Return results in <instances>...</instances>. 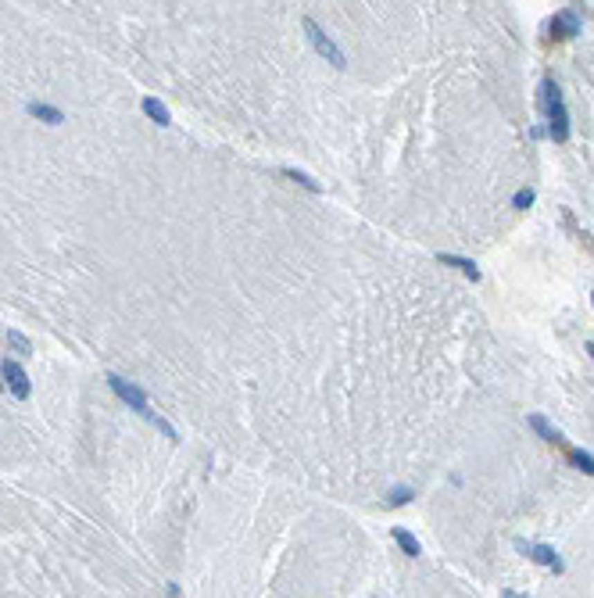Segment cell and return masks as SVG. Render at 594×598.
<instances>
[{
	"label": "cell",
	"mask_w": 594,
	"mask_h": 598,
	"mask_svg": "<svg viewBox=\"0 0 594 598\" xmlns=\"http://www.w3.org/2000/svg\"><path fill=\"white\" fill-rule=\"evenodd\" d=\"M108 387H111L115 395H118L125 405H129V408L136 412V416H143L147 423H154L165 437H172V441H176V426L168 423V419H161V416H158V408L151 405V398H147V395H143V390H140L133 380H125V377H118V373H108Z\"/></svg>",
	"instance_id": "1"
},
{
	"label": "cell",
	"mask_w": 594,
	"mask_h": 598,
	"mask_svg": "<svg viewBox=\"0 0 594 598\" xmlns=\"http://www.w3.org/2000/svg\"><path fill=\"white\" fill-rule=\"evenodd\" d=\"M541 100H544V115H548V136L555 143H566L569 140V111H566V100H562V90L555 79H544Z\"/></svg>",
	"instance_id": "2"
},
{
	"label": "cell",
	"mask_w": 594,
	"mask_h": 598,
	"mask_svg": "<svg viewBox=\"0 0 594 598\" xmlns=\"http://www.w3.org/2000/svg\"><path fill=\"white\" fill-rule=\"evenodd\" d=\"M305 36H308V44L315 47V54L326 57L333 69H348V54H344L341 47H336V39H333L319 22H315V18H305Z\"/></svg>",
	"instance_id": "3"
},
{
	"label": "cell",
	"mask_w": 594,
	"mask_h": 598,
	"mask_svg": "<svg viewBox=\"0 0 594 598\" xmlns=\"http://www.w3.org/2000/svg\"><path fill=\"white\" fill-rule=\"evenodd\" d=\"M0 380H4V387L11 390V395H15L18 401H26V398L33 395V383H29V377H26V369L18 365L15 359H4V369H0Z\"/></svg>",
	"instance_id": "4"
},
{
	"label": "cell",
	"mask_w": 594,
	"mask_h": 598,
	"mask_svg": "<svg viewBox=\"0 0 594 598\" xmlns=\"http://www.w3.org/2000/svg\"><path fill=\"white\" fill-rule=\"evenodd\" d=\"M548 33L555 36V39H573V36H580V15L573 11V8L559 11V15L548 22Z\"/></svg>",
	"instance_id": "5"
},
{
	"label": "cell",
	"mask_w": 594,
	"mask_h": 598,
	"mask_svg": "<svg viewBox=\"0 0 594 598\" xmlns=\"http://www.w3.org/2000/svg\"><path fill=\"white\" fill-rule=\"evenodd\" d=\"M26 111L33 118H39V122H47V126H61V122H65V111L54 108V105H44V100H29Z\"/></svg>",
	"instance_id": "6"
},
{
	"label": "cell",
	"mask_w": 594,
	"mask_h": 598,
	"mask_svg": "<svg viewBox=\"0 0 594 598\" xmlns=\"http://www.w3.org/2000/svg\"><path fill=\"white\" fill-rule=\"evenodd\" d=\"M140 108H143V115L151 118L154 126H172V111H168L158 97H143V100H140Z\"/></svg>",
	"instance_id": "7"
},
{
	"label": "cell",
	"mask_w": 594,
	"mask_h": 598,
	"mask_svg": "<svg viewBox=\"0 0 594 598\" xmlns=\"http://www.w3.org/2000/svg\"><path fill=\"white\" fill-rule=\"evenodd\" d=\"M523 552H526L534 563H544V566H551L555 573H562V559L555 555V548H548V545H523Z\"/></svg>",
	"instance_id": "8"
},
{
	"label": "cell",
	"mask_w": 594,
	"mask_h": 598,
	"mask_svg": "<svg viewBox=\"0 0 594 598\" xmlns=\"http://www.w3.org/2000/svg\"><path fill=\"white\" fill-rule=\"evenodd\" d=\"M437 262H440V265H455V269L465 273L473 283L480 280V269H476V262H473V258H462V255H437Z\"/></svg>",
	"instance_id": "9"
},
{
	"label": "cell",
	"mask_w": 594,
	"mask_h": 598,
	"mask_svg": "<svg viewBox=\"0 0 594 598\" xmlns=\"http://www.w3.org/2000/svg\"><path fill=\"white\" fill-rule=\"evenodd\" d=\"M530 426H534V430H537V434H541L544 441H551V444H562V448H566V437L559 434V426H551V423H548L544 416H537V412H534V416H530Z\"/></svg>",
	"instance_id": "10"
},
{
	"label": "cell",
	"mask_w": 594,
	"mask_h": 598,
	"mask_svg": "<svg viewBox=\"0 0 594 598\" xmlns=\"http://www.w3.org/2000/svg\"><path fill=\"white\" fill-rule=\"evenodd\" d=\"M566 459L577 466V469H584L587 477H594V455H591V451H580V448H569L566 444Z\"/></svg>",
	"instance_id": "11"
},
{
	"label": "cell",
	"mask_w": 594,
	"mask_h": 598,
	"mask_svg": "<svg viewBox=\"0 0 594 598\" xmlns=\"http://www.w3.org/2000/svg\"><path fill=\"white\" fill-rule=\"evenodd\" d=\"M283 176H287V179H294V183H301V187H305V190H312V194H323V187H319V183H315L308 172H301V169H283Z\"/></svg>",
	"instance_id": "12"
},
{
	"label": "cell",
	"mask_w": 594,
	"mask_h": 598,
	"mask_svg": "<svg viewBox=\"0 0 594 598\" xmlns=\"http://www.w3.org/2000/svg\"><path fill=\"white\" fill-rule=\"evenodd\" d=\"M394 541L401 545V552H408V555H419V541L412 538V534H408L405 527H397V530H394Z\"/></svg>",
	"instance_id": "13"
},
{
	"label": "cell",
	"mask_w": 594,
	"mask_h": 598,
	"mask_svg": "<svg viewBox=\"0 0 594 598\" xmlns=\"http://www.w3.org/2000/svg\"><path fill=\"white\" fill-rule=\"evenodd\" d=\"M8 344L15 347L18 355H33V344H29V337H26V334H18V329H11V334H8Z\"/></svg>",
	"instance_id": "14"
},
{
	"label": "cell",
	"mask_w": 594,
	"mask_h": 598,
	"mask_svg": "<svg viewBox=\"0 0 594 598\" xmlns=\"http://www.w3.org/2000/svg\"><path fill=\"white\" fill-rule=\"evenodd\" d=\"M534 190H530V187H523V190H516V197H512V208H519V212H526L530 208V204H534Z\"/></svg>",
	"instance_id": "15"
},
{
	"label": "cell",
	"mask_w": 594,
	"mask_h": 598,
	"mask_svg": "<svg viewBox=\"0 0 594 598\" xmlns=\"http://www.w3.org/2000/svg\"><path fill=\"white\" fill-rule=\"evenodd\" d=\"M408 498H412V491H408V487H397V491L390 494V502H387V505H405Z\"/></svg>",
	"instance_id": "16"
},
{
	"label": "cell",
	"mask_w": 594,
	"mask_h": 598,
	"mask_svg": "<svg viewBox=\"0 0 594 598\" xmlns=\"http://www.w3.org/2000/svg\"><path fill=\"white\" fill-rule=\"evenodd\" d=\"M587 352H591V359H594V341H591V344H587Z\"/></svg>",
	"instance_id": "17"
},
{
	"label": "cell",
	"mask_w": 594,
	"mask_h": 598,
	"mask_svg": "<svg viewBox=\"0 0 594 598\" xmlns=\"http://www.w3.org/2000/svg\"><path fill=\"white\" fill-rule=\"evenodd\" d=\"M0 390H4V380H0Z\"/></svg>",
	"instance_id": "18"
},
{
	"label": "cell",
	"mask_w": 594,
	"mask_h": 598,
	"mask_svg": "<svg viewBox=\"0 0 594 598\" xmlns=\"http://www.w3.org/2000/svg\"><path fill=\"white\" fill-rule=\"evenodd\" d=\"M591 298H594V294H591Z\"/></svg>",
	"instance_id": "19"
}]
</instances>
